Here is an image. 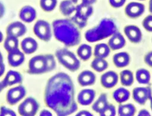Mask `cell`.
Masks as SVG:
<instances>
[{
    "instance_id": "cell-42",
    "label": "cell",
    "mask_w": 152,
    "mask_h": 116,
    "mask_svg": "<svg viewBox=\"0 0 152 116\" xmlns=\"http://www.w3.org/2000/svg\"><path fill=\"white\" fill-rule=\"evenodd\" d=\"M52 115V113L47 110H43L41 111L40 113V115H43V116H50Z\"/></svg>"
},
{
    "instance_id": "cell-45",
    "label": "cell",
    "mask_w": 152,
    "mask_h": 116,
    "mask_svg": "<svg viewBox=\"0 0 152 116\" xmlns=\"http://www.w3.org/2000/svg\"><path fill=\"white\" fill-rule=\"evenodd\" d=\"M4 88H5V87H4V85H3V84L2 83V82H0V92L3 90V89H4Z\"/></svg>"
},
{
    "instance_id": "cell-3",
    "label": "cell",
    "mask_w": 152,
    "mask_h": 116,
    "mask_svg": "<svg viewBox=\"0 0 152 116\" xmlns=\"http://www.w3.org/2000/svg\"><path fill=\"white\" fill-rule=\"evenodd\" d=\"M117 31L115 22L110 18H104L95 27L87 31L85 38L90 42H94L112 35Z\"/></svg>"
},
{
    "instance_id": "cell-24",
    "label": "cell",
    "mask_w": 152,
    "mask_h": 116,
    "mask_svg": "<svg viewBox=\"0 0 152 116\" xmlns=\"http://www.w3.org/2000/svg\"><path fill=\"white\" fill-rule=\"evenodd\" d=\"M129 91L124 88H119L113 93L114 100L119 103L126 101L129 99Z\"/></svg>"
},
{
    "instance_id": "cell-16",
    "label": "cell",
    "mask_w": 152,
    "mask_h": 116,
    "mask_svg": "<svg viewBox=\"0 0 152 116\" xmlns=\"http://www.w3.org/2000/svg\"><path fill=\"white\" fill-rule=\"evenodd\" d=\"M37 13L34 8L26 5L23 6L19 12L20 18L25 22L30 23L33 21L36 18Z\"/></svg>"
},
{
    "instance_id": "cell-40",
    "label": "cell",
    "mask_w": 152,
    "mask_h": 116,
    "mask_svg": "<svg viewBox=\"0 0 152 116\" xmlns=\"http://www.w3.org/2000/svg\"><path fill=\"white\" fill-rule=\"evenodd\" d=\"M93 114H91L89 111H86V110H83L80 111L79 112L77 113V115H81V116H88V115H92Z\"/></svg>"
},
{
    "instance_id": "cell-2",
    "label": "cell",
    "mask_w": 152,
    "mask_h": 116,
    "mask_svg": "<svg viewBox=\"0 0 152 116\" xmlns=\"http://www.w3.org/2000/svg\"><path fill=\"white\" fill-rule=\"evenodd\" d=\"M56 39L68 47L77 45L81 39L80 31L75 24L66 19H56L52 24Z\"/></svg>"
},
{
    "instance_id": "cell-27",
    "label": "cell",
    "mask_w": 152,
    "mask_h": 116,
    "mask_svg": "<svg viewBox=\"0 0 152 116\" xmlns=\"http://www.w3.org/2000/svg\"><path fill=\"white\" fill-rule=\"evenodd\" d=\"M92 54L91 47L87 44L81 45L77 49V54L79 57L84 61L88 59Z\"/></svg>"
},
{
    "instance_id": "cell-17",
    "label": "cell",
    "mask_w": 152,
    "mask_h": 116,
    "mask_svg": "<svg viewBox=\"0 0 152 116\" xmlns=\"http://www.w3.org/2000/svg\"><path fill=\"white\" fill-rule=\"evenodd\" d=\"M118 77L117 74L112 71H109L103 74L101 77L102 85L107 88L113 87L118 82Z\"/></svg>"
},
{
    "instance_id": "cell-23",
    "label": "cell",
    "mask_w": 152,
    "mask_h": 116,
    "mask_svg": "<svg viewBox=\"0 0 152 116\" xmlns=\"http://www.w3.org/2000/svg\"><path fill=\"white\" fill-rule=\"evenodd\" d=\"M59 9L64 15L69 16L75 11L76 4L72 0H64L61 2Z\"/></svg>"
},
{
    "instance_id": "cell-41",
    "label": "cell",
    "mask_w": 152,
    "mask_h": 116,
    "mask_svg": "<svg viewBox=\"0 0 152 116\" xmlns=\"http://www.w3.org/2000/svg\"><path fill=\"white\" fill-rule=\"evenodd\" d=\"M5 66L3 62V61H0V77H1L5 72Z\"/></svg>"
},
{
    "instance_id": "cell-4",
    "label": "cell",
    "mask_w": 152,
    "mask_h": 116,
    "mask_svg": "<svg viewBox=\"0 0 152 116\" xmlns=\"http://www.w3.org/2000/svg\"><path fill=\"white\" fill-rule=\"evenodd\" d=\"M55 67L56 62L52 55H36L29 61L28 72L31 74H41L53 70Z\"/></svg>"
},
{
    "instance_id": "cell-46",
    "label": "cell",
    "mask_w": 152,
    "mask_h": 116,
    "mask_svg": "<svg viewBox=\"0 0 152 116\" xmlns=\"http://www.w3.org/2000/svg\"><path fill=\"white\" fill-rule=\"evenodd\" d=\"M3 38H4V36H3V34L2 33V32L0 31V42H1L3 40Z\"/></svg>"
},
{
    "instance_id": "cell-21",
    "label": "cell",
    "mask_w": 152,
    "mask_h": 116,
    "mask_svg": "<svg viewBox=\"0 0 152 116\" xmlns=\"http://www.w3.org/2000/svg\"><path fill=\"white\" fill-rule=\"evenodd\" d=\"M96 81L94 74L88 70L81 72L78 77V81L82 86H88L93 84Z\"/></svg>"
},
{
    "instance_id": "cell-14",
    "label": "cell",
    "mask_w": 152,
    "mask_h": 116,
    "mask_svg": "<svg viewBox=\"0 0 152 116\" xmlns=\"http://www.w3.org/2000/svg\"><path fill=\"white\" fill-rule=\"evenodd\" d=\"M124 32L127 38L134 43H138L141 41V31L140 28L135 25H128L125 26Z\"/></svg>"
},
{
    "instance_id": "cell-26",
    "label": "cell",
    "mask_w": 152,
    "mask_h": 116,
    "mask_svg": "<svg viewBox=\"0 0 152 116\" xmlns=\"http://www.w3.org/2000/svg\"><path fill=\"white\" fill-rule=\"evenodd\" d=\"M110 53V48L106 44H99L96 45L94 51V55L98 58H104Z\"/></svg>"
},
{
    "instance_id": "cell-15",
    "label": "cell",
    "mask_w": 152,
    "mask_h": 116,
    "mask_svg": "<svg viewBox=\"0 0 152 116\" xmlns=\"http://www.w3.org/2000/svg\"><path fill=\"white\" fill-rule=\"evenodd\" d=\"M22 81L23 77L20 72L10 70L7 73L5 77L1 82L6 88L8 86H11L16 84H20Z\"/></svg>"
},
{
    "instance_id": "cell-32",
    "label": "cell",
    "mask_w": 152,
    "mask_h": 116,
    "mask_svg": "<svg viewBox=\"0 0 152 116\" xmlns=\"http://www.w3.org/2000/svg\"><path fill=\"white\" fill-rule=\"evenodd\" d=\"M136 110L135 107L131 104L121 105L118 108V114L122 116L133 115Z\"/></svg>"
},
{
    "instance_id": "cell-13",
    "label": "cell",
    "mask_w": 152,
    "mask_h": 116,
    "mask_svg": "<svg viewBox=\"0 0 152 116\" xmlns=\"http://www.w3.org/2000/svg\"><path fill=\"white\" fill-rule=\"evenodd\" d=\"M24 54L18 48L8 52V62L11 67H18L24 62Z\"/></svg>"
},
{
    "instance_id": "cell-48",
    "label": "cell",
    "mask_w": 152,
    "mask_h": 116,
    "mask_svg": "<svg viewBox=\"0 0 152 116\" xmlns=\"http://www.w3.org/2000/svg\"><path fill=\"white\" fill-rule=\"evenodd\" d=\"M150 106H151V109L152 110V97L150 99Z\"/></svg>"
},
{
    "instance_id": "cell-36",
    "label": "cell",
    "mask_w": 152,
    "mask_h": 116,
    "mask_svg": "<svg viewBox=\"0 0 152 116\" xmlns=\"http://www.w3.org/2000/svg\"><path fill=\"white\" fill-rule=\"evenodd\" d=\"M0 115L1 116H14V115H16V114L11 109L8 108L5 106H2L0 108Z\"/></svg>"
},
{
    "instance_id": "cell-18",
    "label": "cell",
    "mask_w": 152,
    "mask_h": 116,
    "mask_svg": "<svg viewBox=\"0 0 152 116\" xmlns=\"http://www.w3.org/2000/svg\"><path fill=\"white\" fill-rule=\"evenodd\" d=\"M96 92L93 90L85 89L80 92L77 100L80 104L83 105H90L94 99Z\"/></svg>"
},
{
    "instance_id": "cell-12",
    "label": "cell",
    "mask_w": 152,
    "mask_h": 116,
    "mask_svg": "<svg viewBox=\"0 0 152 116\" xmlns=\"http://www.w3.org/2000/svg\"><path fill=\"white\" fill-rule=\"evenodd\" d=\"M145 11L144 5L140 2L129 3L125 9V14L130 18H137L141 16Z\"/></svg>"
},
{
    "instance_id": "cell-39",
    "label": "cell",
    "mask_w": 152,
    "mask_h": 116,
    "mask_svg": "<svg viewBox=\"0 0 152 116\" xmlns=\"http://www.w3.org/2000/svg\"><path fill=\"white\" fill-rule=\"evenodd\" d=\"M144 61L145 63L148 65L152 67V51L149 52L145 57Z\"/></svg>"
},
{
    "instance_id": "cell-20",
    "label": "cell",
    "mask_w": 152,
    "mask_h": 116,
    "mask_svg": "<svg viewBox=\"0 0 152 116\" xmlns=\"http://www.w3.org/2000/svg\"><path fill=\"white\" fill-rule=\"evenodd\" d=\"M125 40L122 35L116 32L112 35L109 41V47L113 50H116L121 49L125 45Z\"/></svg>"
},
{
    "instance_id": "cell-7",
    "label": "cell",
    "mask_w": 152,
    "mask_h": 116,
    "mask_svg": "<svg viewBox=\"0 0 152 116\" xmlns=\"http://www.w3.org/2000/svg\"><path fill=\"white\" fill-rule=\"evenodd\" d=\"M34 34L41 40L48 42L52 37V29L49 23L45 20H38L33 27Z\"/></svg>"
},
{
    "instance_id": "cell-11",
    "label": "cell",
    "mask_w": 152,
    "mask_h": 116,
    "mask_svg": "<svg viewBox=\"0 0 152 116\" xmlns=\"http://www.w3.org/2000/svg\"><path fill=\"white\" fill-rule=\"evenodd\" d=\"M27 31L26 25L19 21H15L11 23L7 28V36H12L16 38L24 35Z\"/></svg>"
},
{
    "instance_id": "cell-10",
    "label": "cell",
    "mask_w": 152,
    "mask_h": 116,
    "mask_svg": "<svg viewBox=\"0 0 152 116\" xmlns=\"http://www.w3.org/2000/svg\"><path fill=\"white\" fill-rule=\"evenodd\" d=\"M132 95L134 101L141 105L152 97L151 90L149 87H137L134 89Z\"/></svg>"
},
{
    "instance_id": "cell-28",
    "label": "cell",
    "mask_w": 152,
    "mask_h": 116,
    "mask_svg": "<svg viewBox=\"0 0 152 116\" xmlns=\"http://www.w3.org/2000/svg\"><path fill=\"white\" fill-rule=\"evenodd\" d=\"M4 47L8 52L18 48V38L12 36H7L5 39Z\"/></svg>"
},
{
    "instance_id": "cell-35",
    "label": "cell",
    "mask_w": 152,
    "mask_h": 116,
    "mask_svg": "<svg viewBox=\"0 0 152 116\" xmlns=\"http://www.w3.org/2000/svg\"><path fill=\"white\" fill-rule=\"evenodd\" d=\"M144 28L148 31L152 32V15H148L142 21Z\"/></svg>"
},
{
    "instance_id": "cell-44",
    "label": "cell",
    "mask_w": 152,
    "mask_h": 116,
    "mask_svg": "<svg viewBox=\"0 0 152 116\" xmlns=\"http://www.w3.org/2000/svg\"><path fill=\"white\" fill-rule=\"evenodd\" d=\"M138 115L148 116V115H150V114L148 112V111L147 110L144 109V110H141V111H140V112L138 113Z\"/></svg>"
},
{
    "instance_id": "cell-31",
    "label": "cell",
    "mask_w": 152,
    "mask_h": 116,
    "mask_svg": "<svg viewBox=\"0 0 152 116\" xmlns=\"http://www.w3.org/2000/svg\"><path fill=\"white\" fill-rule=\"evenodd\" d=\"M121 82L125 86H130L134 82L132 72L129 70H124L120 73Z\"/></svg>"
},
{
    "instance_id": "cell-6",
    "label": "cell",
    "mask_w": 152,
    "mask_h": 116,
    "mask_svg": "<svg viewBox=\"0 0 152 116\" xmlns=\"http://www.w3.org/2000/svg\"><path fill=\"white\" fill-rule=\"evenodd\" d=\"M93 9L91 5L79 4L76 5L75 13L72 18V22L79 26L83 28L86 25L87 20L93 14Z\"/></svg>"
},
{
    "instance_id": "cell-43",
    "label": "cell",
    "mask_w": 152,
    "mask_h": 116,
    "mask_svg": "<svg viewBox=\"0 0 152 116\" xmlns=\"http://www.w3.org/2000/svg\"><path fill=\"white\" fill-rule=\"evenodd\" d=\"M5 14V7L4 5L0 2V19L4 16Z\"/></svg>"
},
{
    "instance_id": "cell-37",
    "label": "cell",
    "mask_w": 152,
    "mask_h": 116,
    "mask_svg": "<svg viewBox=\"0 0 152 116\" xmlns=\"http://www.w3.org/2000/svg\"><path fill=\"white\" fill-rule=\"evenodd\" d=\"M126 0H109L110 5L114 8H119L122 6Z\"/></svg>"
},
{
    "instance_id": "cell-1",
    "label": "cell",
    "mask_w": 152,
    "mask_h": 116,
    "mask_svg": "<svg viewBox=\"0 0 152 116\" xmlns=\"http://www.w3.org/2000/svg\"><path fill=\"white\" fill-rule=\"evenodd\" d=\"M45 102L58 115H68L77 110L74 86L67 74L58 73L48 80L45 91Z\"/></svg>"
},
{
    "instance_id": "cell-30",
    "label": "cell",
    "mask_w": 152,
    "mask_h": 116,
    "mask_svg": "<svg viewBox=\"0 0 152 116\" xmlns=\"http://www.w3.org/2000/svg\"><path fill=\"white\" fill-rule=\"evenodd\" d=\"M136 79L140 84H148L150 80V74L145 69H140L136 72Z\"/></svg>"
},
{
    "instance_id": "cell-34",
    "label": "cell",
    "mask_w": 152,
    "mask_h": 116,
    "mask_svg": "<svg viewBox=\"0 0 152 116\" xmlns=\"http://www.w3.org/2000/svg\"><path fill=\"white\" fill-rule=\"evenodd\" d=\"M115 107L111 104H108L106 107L100 113V115L103 116H113L115 115Z\"/></svg>"
},
{
    "instance_id": "cell-22",
    "label": "cell",
    "mask_w": 152,
    "mask_h": 116,
    "mask_svg": "<svg viewBox=\"0 0 152 116\" xmlns=\"http://www.w3.org/2000/svg\"><path fill=\"white\" fill-rule=\"evenodd\" d=\"M113 60L115 65L117 67L122 68L127 66L129 64L130 58L128 53L122 52L115 54Z\"/></svg>"
},
{
    "instance_id": "cell-25",
    "label": "cell",
    "mask_w": 152,
    "mask_h": 116,
    "mask_svg": "<svg viewBox=\"0 0 152 116\" xmlns=\"http://www.w3.org/2000/svg\"><path fill=\"white\" fill-rule=\"evenodd\" d=\"M108 104L106 95L105 94H102L92 105V109L96 112L100 114Z\"/></svg>"
},
{
    "instance_id": "cell-47",
    "label": "cell",
    "mask_w": 152,
    "mask_h": 116,
    "mask_svg": "<svg viewBox=\"0 0 152 116\" xmlns=\"http://www.w3.org/2000/svg\"><path fill=\"white\" fill-rule=\"evenodd\" d=\"M0 61H3V57L1 52H0Z\"/></svg>"
},
{
    "instance_id": "cell-5",
    "label": "cell",
    "mask_w": 152,
    "mask_h": 116,
    "mask_svg": "<svg viewBox=\"0 0 152 116\" xmlns=\"http://www.w3.org/2000/svg\"><path fill=\"white\" fill-rule=\"evenodd\" d=\"M58 61L71 71H77L80 67V62L74 53L65 48L58 49L55 53Z\"/></svg>"
},
{
    "instance_id": "cell-29",
    "label": "cell",
    "mask_w": 152,
    "mask_h": 116,
    "mask_svg": "<svg viewBox=\"0 0 152 116\" xmlns=\"http://www.w3.org/2000/svg\"><path fill=\"white\" fill-rule=\"evenodd\" d=\"M91 67L97 72H102L105 70L108 67V63L104 58L96 57L91 62Z\"/></svg>"
},
{
    "instance_id": "cell-19",
    "label": "cell",
    "mask_w": 152,
    "mask_h": 116,
    "mask_svg": "<svg viewBox=\"0 0 152 116\" xmlns=\"http://www.w3.org/2000/svg\"><path fill=\"white\" fill-rule=\"evenodd\" d=\"M21 47L23 51L27 54L34 53L38 48L37 41L31 37L24 38L21 43Z\"/></svg>"
},
{
    "instance_id": "cell-33",
    "label": "cell",
    "mask_w": 152,
    "mask_h": 116,
    "mask_svg": "<svg viewBox=\"0 0 152 116\" xmlns=\"http://www.w3.org/2000/svg\"><path fill=\"white\" fill-rule=\"evenodd\" d=\"M57 4V0H40V5L42 9L46 12L53 11Z\"/></svg>"
},
{
    "instance_id": "cell-38",
    "label": "cell",
    "mask_w": 152,
    "mask_h": 116,
    "mask_svg": "<svg viewBox=\"0 0 152 116\" xmlns=\"http://www.w3.org/2000/svg\"><path fill=\"white\" fill-rule=\"evenodd\" d=\"M76 5L79 4H84L87 5H91L96 2V0H72Z\"/></svg>"
},
{
    "instance_id": "cell-8",
    "label": "cell",
    "mask_w": 152,
    "mask_h": 116,
    "mask_svg": "<svg viewBox=\"0 0 152 116\" xmlns=\"http://www.w3.org/2000/svg\"><path fill=\"white\" fill-rule=\"evenodd\" d=\"M39 108L38 102L33 97H28L19 105L18 111L21 115L33 116L37 113Z\"/></svg>"
},
{
    "instance_id": "cell-9",
    "label": "cell",
    "mask_w": 152,
    "mask_h": 116,
    "mask_svg": "<svg viewBox=\"0 0 152 116\" xmlns=\"http://www.w3.org/2000/svg\"><path fill=\"white\" fill-rule=\"evenodd\" d=\"M26 94L24 87L19 85L9 90L7 94V101L10 105H14L22 100Z\"/></svg>"
}]
</instances>
